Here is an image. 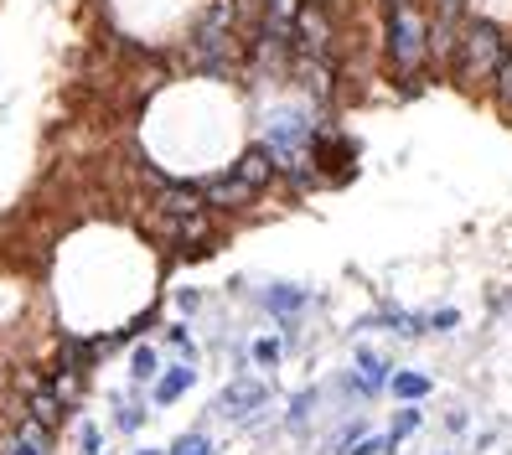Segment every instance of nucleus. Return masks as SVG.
I'll return each instance as SVG.
<instances>
[{"mask_svg":"<svg viewBox=\"0 0 512 455\" xmlns=\"http://www.w3.org/2000/svg\"><path fill=\"white\" fill-rule=\"evenodd\" d=\"M192 455H213V445H197V450H192Z\"/></svg>","mask_w":512,"mask_h":455,"instance_id":"nucleus-22","label":"nucleus"},{"mask_svg":"<svg viewBox=\"0 0 512 455\" xmlns=\"http://www.w3.org/2000/svg\"><path fill=\"white\" fill-rule=\"evenodd\" d=\"M409 430H419V409H399V419H394V430H388V440L399 445Z\"/></svg>","mask_w":512,"mask_h":455,"instance_id":"nucleus-20","label":"nucleus"},{"mask_svg":"<svg viewBox=\"0 0 512 455\" xmlns=\"http://www.w3.org/2000/svg\"><path fill=\"white\" fill-rule=\"evenodd\" d=\"M47 450H52V424H37V419L6 445V455H47Z\"/></svg>","mask_w":512,"mask_h":455,"instance_id":"nucleus-10","label":"nucleus"},{"mask_svg":"<svg viewBox=\"0 0 512 455\" xmlns=\"http://www.w3.org/2000/svg\"><path fill=\"white\" fill-rule=\"evenodd\" d=\"M388 388H394L404 404H419V399L430 393V378H425V373H394V378H388Z\"/></svg>","mask_w":512,"mask_h":455,"instance_id":"nucleus-11","label":"nucleus"},{"mask_svg":"<svg viewBox=\"0 0 512 455\" xmlns=\"http://www.w3.org/2000/svg\"><path fill=\"white\" fill-rule=\"evenodd\" d=\"M383 21H388V57H394V68L404 78L419 73V68H425V57H430V21L419 16L409 0H394Z\"/></svg>","mask_w":512,"mask_h":455,"instance_id":"nucleus-3","label":"nucleus"},{"mask_svg":"<svg viewBox=\"0 0 512 455\" xmlns=\"http://www.w3.org/2000/svg\"><path fill=\"white\" fill-rule=\"evenodd\" d=\"M492 99H497L502 114H512V47H507L502 68H497V78H492Z\"/></svg>","mask_w":512,"mask_h":455,"instance_id":"nucleus-12","label":"nucleus"},{"mask_svg":"<svg viewBox=\"0 0 512 455\" xmlns=\"http://www.w3.org/2000/svg\"><path fill=\"white\" fill-rule=\"evenodd\" d=\"M140 424H145V409H140V404H125V399H119V409H114V430H119V435H135Z\"/></svg>","mask_w":512,"mask_h":455,"instance_id":"nucleus-14","label":"nucleus"},{"mask_svg":"<svg viewBox=\"0 0 512 455\" xmlns=\"http://www.w3.org/2000/svg\"><path fill=\"white\" fill-rule=\"evenodd\" d=\"M140 455H156V450H140Z\"/></svg>","mask_w":512,"mask_h":455,"instance_id":"nucleus-23","label":"nucleus"},{"mask_svg":"<svg viewBox=\"0 0 512 455\" xmlns=\"http://www.w3.org/2000/svg\"><path fill=\"white\" fill-rule=\"evenodd\" d=\"M306 300H311V295L295 290V285H269V290H264V311H275V316L290 321L295 311H306Z\"/></svg>","mask_w":512,"mask_h":455,"instance_id":"nucleus-9","label":"nucleus"},{"mask_svg":"<svg viewBox=\"0 0 512 455\" xmlns=\"http://www.w3.org/2000/svg\"><path fill=\"white\" fill-rule=\"evenodd\" d=\"M187 52H192V68H197V73H207V78H223V73H233V63H238L233 0H218V6L197 21V32H192Z\"/></svg>","mask_w":512,"mask_h":455,"instance_id":"nucleus-2","label":"nucleus"},{"mask_svg":"<svg viewBox=\"0 0 512 455\" xmlns=\"http://www.w3.org/2000/svg\"><path fill=\"white\" fill-rule=\"evenodd\" d=\"M130 378H135V383H150V378H156V347H135V357H130Z\"/></svg>","mask_w":512,"mask_h":455,"instance_id":"nucleus-15","label":"nucleus"},{"mask_svg":"<svg viewBox=\"0 0 512 455\" xmlns=\"http://www.w3.org/2000/svg\"><path fill=\"white\" fill-rule=\"evenodd\" d=\"M233 176H244L254 192H264L269 181L280 176V166H275V156H269V145H249L244 156H238V166H233Z\"/></svg>","mask_w":512,"mask_h":455,"instance_id":"nucleus-6","label":"nucleus"},{"mask_svg":"<svg viewBox=\"0 0 512 455\" xmlns=\"http://www.w3.org/2000/svg\"><path fill=\"white\" fill-rule=\"evenodd\" d=\"M347 388H357L368 399V393L388 388V362L378 352H357V378H347Z\"/></svg>","mask_w":512,"mask_h":455,"instance_id":"nucleus-8","label":"nucleus"},{"mask_svg":"<svg viewBox=\"0 0 512 455\" xmlns=\"http://www.w3.org/2000/svg\"><path fill=\"white\" fill-rule=\"evenodd\" d=\"M430 21H450V26H461V21H466V0H430Z\"/></svg>","mask_w":512,"mask_h":455,"instance_id":"nucleus-16","label":"nucleus"},{"mask_svg":"<svg viewBox=\"0 0 512 455\" xmlns=\"http://www.w3.org/2000/svg\"><path fill=\"white\" fill-rule=\"evenodd\" d=\"M78 450H83V455H104V435H99V424H83V430H78Z\"/></svg>","mask_w":512,"mask_h":455,"instance_id":"nucleus-19","label":"nucleus"},{"mask_svg":"<svg viewBox=\"0 0 512 455\" xmlns=\"http://www.w3.org/2000/svg\"><path fill=\"white\" fill-rule=\"evenodd\" d=\"M254 197H259V192L249 187L244 176H233V171H228V176H213V181H202V202H207V207H249Z\"/></svg>","mask_w":512,"mask_h":455,"instance_id":"nucleus-5","label":"nucleus"},{"mask_svg":"<svg viewBox=\"0 0 512 455\" xmlns=\"http://www.w3.org/2000/svg\"><path fill=\"white\" fill-rule=\"evenodd\" d=\"M502 57H507V37L497 32V21H466L461 26V37H456V57H450V73H456L466 88H476V83H487L492 88V78H497V68H502Z\"/></svg>","mask_w":512,"mask_h":455,"instance_id":"nucleus-1","label":"nucleus"},{"mask_svg":"<svg viewBox=\"0 0 512 455\" xmlns=\"http://www.w3.org/2000/svg\"><path fill=\"white\" fill-rule=\"evenodd\" d=\"M311 409H316V388H306V393H295V404H290V424L300 430V424L311 419Z\"/></svg>","mask_w":512,"mask_h":455,"instance_id":"nucleus-17","label":"nucleus"},{"mask_svg":"<svg viewBox=\"0 0 512 455\" xmlns=\"http://www.w3.org/2000/svg\"><path fill=\"white\" fill-rule=\"evenodd\" d=\"M264 404H269V388H264V383H249V378L228 383V388H223V399H218V409H223L228 419H254Z\"/></svg>","mask_w":512,"mask_h":455,"instance_id":"nucleus-4","label":"nucleus"},{"mask_svg":"<svg viewBox=\"0 0 512 455\" xmlns=\"http://www.w3.org/2000/svg\"><path fill=\"white\" fill-rule=\"evenodd\" d=\"M197 383V368H187V362H176V368H166L161 378H156V388H150V399H156L161 409L166 404H176V399H182V393Z\"/></svg>","mask_w":512,"mask_h":455,"instance_id":"nucleus-7","label":"nucleus"},{"mask_svg":"<svg viewBox=\"0 0 512 455\" xmlns=\"http://www.w3.org/2000/svg\"><path fill=\"white\" fill-rule=\"evenodd\" d=\"M254 362H259V368H275V362H280V342L275 337H259L254 342Z\"/></svg>","mask_w":512,"mask_h":455,"instance_id":"nucleus-18","label":"nucleus"},{"mask_svg":"<svg viewBox=\"0 0 512 455\" xmlns=\"http://www.w3.org/2000/svg\"><path fill=\"white\" fill-rule=\"evenodd\" d=\"M316 6H326V0H316Z\"/></svg>","mask_w":512,"mask_h":455,"instance_id":"nucleus-24","label":"nucleus"},{"mask_svg":"<svg viewBox=\"0 0 512 455\" xmlns=\"http://www.w3.org/2000/svg\"><path fill=\"white\" fill-rule=\"evenodd\" d=\"M461 316L456 311H440V316H430V331H450V326H456Z\"/></svg>","mask_w":512,"mask_h":455,"instance_id":"nucleus-21","label":"nucleus"},{"mask_svg":"<svg viewBox=\"0 0 512 455\" xmlns=\"http://www.w3.org/2000/svg\"><path fill=\"white\" fill-rule=\"evenodd\" d=\"M57 414H63V399H57V388H42L32 399V419L37 424H57Z\"/></svg>","mask_w":512,"mask_h":455,"instance_id":"nucleus-13","label":"nucleus"}]
</instances>
